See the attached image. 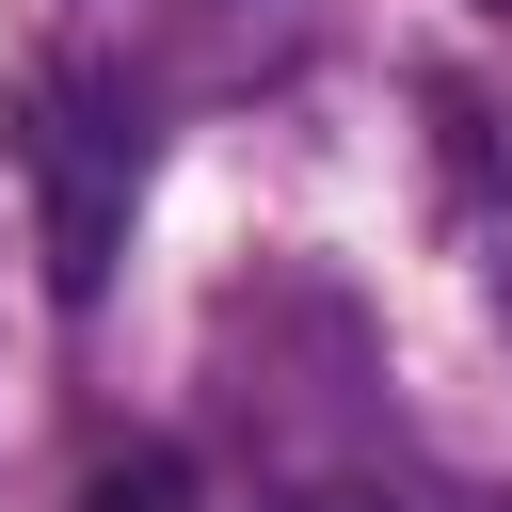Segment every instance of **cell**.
Masks as SVG:
<instances>
[{"mask_svg":"<svg viewBox=\"0 0 512 512\" xmlns=\"http://www.w3.org/2000/svg\"><path fill=\"white\" fill-rule=\"evenodd\" d=\"M32 176H48V288L96 304V288H112V240H128V128H112L96 96L48 80V112H32Z\"/></svg>","mask_w":512,"mask_h":512,"instance_id":"1","label":"cell"},{"mask_svg":"<svg viewBox=\"0 0 512 512\" xmlns=\"http://www.w3.org/2000/svg\"><path fill=\"white\" fill-rule=\"evenodd\" d=\"M80 512H208V480H192V464H176V448H112V464H96V496H80Z\"/></svg>","mask_w":512,"mask_h":512,"instance_id":"2","label":"cell"},{"mask_svg":"<svg viewBox=\"0 0 512 512\" xmlns=\"http://www.w3.org/2000/svg\"><path fill=\"white\" fill-rule=\"evenodd\" d=\"M272 512H384L368 480H304V496H272Z\"/></svg>","mask_w":512,"mask_h":512,"instance_id":"3","label":"cell"},{"mask_svg":"<svg viewBox=\"0 0 512 512\" xmlns=\"http://www.w3.org/2000/svg\"><path fill=\"white\" fill-rule=\"evenodd\" d=\"M496 16H512V0H496Z\"/></svg>","mask_w":512,"mask_h":512,"instance_id":"4","label":"cell"}]
</instances>
